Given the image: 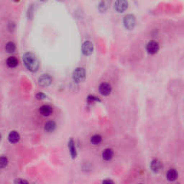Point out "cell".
Returning <instances> with one entry per match:
<instances>
[{
  "label": "cell",
  "instance_id": "6da1fadb",
  "mask_svg": "<svg viewBox=\"0 0 184 184\" xmlns=\"http://www.w3.org/2000/svg\"><path fill=\"white\" fill-rule=\"evenodd\" d=\"M23 63L26 68L30 71L35 73L40 68V63L36 56L34 53L28 52L24 54L23 57Z\"/></svg>",
  "mask_w": 184,
  "mask_h": 184
},
{
  "label": "cell",
  "instance_id": "7a4b0ae2",
  "mask_svg": "<svg viewBox=\"0 0 184 184\" xmlns=\"http://www.w3.org/2000/svg\"><path fill=\"white\" fill-rule=\"evenodd\" d=\"M86 76L87 74H86L85 69L81 67H78L74 70L72 77H73V80L74 81L75 83L80 84L85 80Z\"/></svg>",
  "mask_w": 184,
  "mask_h": 184
},
{
  "label": "cell",
  "instance_id": "3957f363",
  "mask_svg": "<svg viewBox=\"0 0 184 184\" xmlns=\"http://www.w3.org/2000/svg\"><path fill=\"white\" fill-rule=\"evenodd\" d=\"M123 24L124 26L127 30H132L135 27L136 25V18L135 15H127L124 18L123 20Z\"/></svg>",
  "mask_w": 184,
  "mask_h": 184
},
{
  "label": "cell",
  "instance_id": "277c9868",
  "mask_svg": "<svg viewBox=\"0 0 184 184\" xmlns=\"http://www.w3.org/2000/svg\"><path fill=\"white\" fill-rule=\"evenodd\" d=\"M128 7L127 0H117L114 3V9L117 12H124Z\"/></svg>",
  "mask_w": 184,
  "mask_h": 184
},
{
  "label": "cell",
  "instance_id": "5b68a950",
  "mask_svg": "<svg viewBox=\"0 0 184 184\" xmlns=\"http://www.w3.org/2000/svg\"><path fill=\"white\" fill-rule=\"evenodd\" d=\"M81 50L84 56H91L93 53V51H94V45L90 41H86L82 45Z\"/></svg>",
  "mask_w": 184,
  "mask_h": 184
},
{
  "label": "cell",
  "instance_id": "8992f818",
  "mask_svg": "<svg viewBox=\"0 0 184 184\" xmlns=\"http://www.w3.org/2000/svg\"><path fill=\"white\" fill-rule=\"evenodd\" d=\"M52 83V78L48 74H43L38 78V84L42 87H47Z\"/></svg>",
  "mask_w": 184,
  "mask_h": 184
},
{
  "label": "cell",
  "instance_id": "52a82bcc",
  "mask_svg": "<svg viewBox=\"0 0 184 184\" xmlns=\"http://www.w3.org/2000/svg\"><path fill=\"white\" fill-rule=\"evenodd\" d=\"M146 51L149 54L154 55L155 53H158V51H159V45L157 42L155 41H152V42H150L147 43L146 45Z\"/></svg>",
  "mask_w": 184,
  "mask_h": 184
},
{
  "label": "cell",
  "instance_id": "ba28073f",
  "mask_svg": "<svg viewBox=\"0 0 184 184\" xmlns=\"http://www.w3.org/2000/svg\"><path fill=\"white\" fill-rule=\"evenodd\" d=\"M150 168L154 173H159L163 170V163L161 162L158 159L152 160V162L150 163Z\"/></svg>",
  "mask_w": 184,
  "mask_h": 184
},
{
  "label": "cell",
  "instance_id": "9c48e42d",
  "mask_svg": "<svg viewBox=\"0 0 184 184\" xmlns=\"http://www.w3.org/2000/svg\"><path fill=\"white\" fill-rule=\"evenodd\" d=\"M99 92L103 96H108L111 92V87L109 84L106 82H103L99 86Z\"/></svg>",
  "mask_w": 184,
  "mask_h": 184
},
{
  "label": "cell",
  "instance_id": "30bf717a",
  "mask_svg": "<svg viewBox=\"0 0 184 184\" xmlns=\"http://www.w3.org/2000/svg\"><path fill=\"white\" fill-rule=\"evenodd\" d=\"M40 113L44 117H48L53 113V108L49 105H43L39 109Z\"/></svg>",
  "mask_w": 184,
  "mask_h": 184
},
{
  "label": "cell",
  "instance_id": "8fae6325",
  "mask_svg": "<svg viewBox=\"0 0 184 184\" xmlns=\"http://www.w3.org/2000/svg\"><path fill=\"white\" fill-rule=\"evenodd\" d=\"M8 140H9L10 142H11V143H17L20 140V134L16 131L10 132L9 135H8Z\"/></svg>",
  "mask_w": 184,
  "mask_h": 184
},
{
  "label": "cell",
  "instance_id": "7c38bea8",
  "mask_svg": "<svg viewBox=\"0 0 184 184\" xmlns=\"http://www.w3.org/2000/svg\"><path fill=\"white\" fill-rule=\"evenodd\" d=\"M113 156H114V151L112 150V149L107 148L103 151L102 158L104 161H110L113 158Z\"/></svg>",
  "mask_w": 184,
  "mask_h": 184
},
{
  "label": "cell",
  "instance_id": "4fadbf2b",
  "mask_svg": "<svg viewBox=\"0 0 184 184\" xmlns=\"http://www.w3.org/2000/svg\"><path fill=\"white\" fill-rule=\"evenodd\" d=\"M166 178L170 181H174L178 178V172L175 169H170L167 172Z\"/></svg>",
  "mask_w": 184,
  "mask_h": 184
},
{
  "label": "cell",
  "instance_id": "5bb4252c",
  "mask_svg": "<svg viewBox=\"0 0 184 184\" xmlns=\"http://www.w3.org/2000/svg\"><path fill=\"white\" fill-rule=\"evenodd\" d=\"M56 124L55 122L54 121H53V120H50V121L47 122L45 124V131L47 132H53L55 130H56Z\"/></svg>",
  "mask_w": 184,
  "mask_h": 184
},
{
  "label": "cell",
  "instance_id": "9a60e30c",
  "mask_svg": "<svg viewBox=\"0 0 184 184\" xmlns=\"http://www.w3.org/2000/svg\"><path fill=\"white\" fill-rule=\"evenodd\" d=\"M68 148H69V151L70 155H71L72 158H76L77 156V152L76 150L75 147V142L73 139H70L68 142Z\"/></svg>",
  "mask_w": 184,
  "mask_h": 184
},
{
  "label": "cell",
  "instance_id": "2e32d148",
  "mask_svg": "<svg viewBox=\"0 0 184 184\" xmlns=\"http://www.w3.org/2000/svg\"><path fill=\"white\" fill-rule=\"evenodd\" d=\"M6 63L7 66L9 67V68H16V67L18 66V60L15 57H14V56H11V57H9L7 58Z\"/></svg>",
  "mask_w": 184,
  "mask_h": 184
},
{
  "label": "cell",
  "instance_id": "e0dca14e",
  "mask_svg": "<svg viewBox=\"0 0 184 184\" xmlns=\"http://www.w3.org/2000/svg\"><path fill=\"white\" fill-rule=\"evenodd\" d=\"M91 143L93 144L94 145H99L101 143V141H102V137L100 135H95L94 136H92L91 137Z\"/></svg>",
  "mask_w": 184,
  "mask_h": 184
},
{
  "label": "cell",
  "instance_id": "ac0fdd59",
  "mask_svg": "<svg viewBox=\"0 0 184 184\" xmlns=\"http://www.w3.org/2000/svg\"><path fill=\"white\" fill-rule=\"evenodd\" d=\"M16 50V45L13 42H9L6 44L5 45V51L7 53H14Z\"/></svg>",
  "mask_w": 184,
  "mask_h": 184
},
{
  "label": "cell",
  "instance_id": "d6986e66",
  "mask_svg": "<svg viewBox=\"0 0 184 184\" xmlns=\"http://www.w3.org/2000/svg\"><path fill=\"white\" fill-rule=\"evenodd\" d=\"M108 8V4L106 1H101L100 4L99 5V10L100 11V12H104L106 11Z\"/></svg>",
  "mask_w": 184,
  "mask_h": 184
},
{
  "label": "cell",
  "instance_id": "ffe728a7",
  "mask_svg": "<svg viewBox=\"0 0 184 184\" xmlns=\"http://www.w3.org/2000/svg\"><path fill=\"white\" fill-rule=\"evenodd\" d=\"M87 101L89 104H93L94 102H101V100L99 98L93 95H89L87 97Z\"/></svg>",
  "mask_w": 184,
  "mask_h": 184
},
{
  "label": "cell",
  "instance_id": "44dd1931",
  "mask_svg": "<svg viewBox=\"0 0 184 184\" xmlns=\"http://www.w3.org/2000/svg\"><path fill=\"white\" fill-rule=\"evenodd\" d=\"M8 164V159L5 156H1L0 157V168H4L7 166Z\"/></svg>",
  "mask_w": 184,
  "mask_h": 184
},
{
  "label": "cell",
  "instance_id": "7402d4cb",
  "mask_svg": "<svg viewBox=\"0 0 184 184\" xmlns=\"http://www.w3.org/2000/svg\"><path fill=\"white\" fill-rule=\"evenodd\" d=\"M35 97H36V98H37V99H39V100H43V99H45L46 96H45V94H43V93L40 92V93H37V94H36Z\"/></svg>",
  "mask_w": 184,
  "mask_h": 184
},
{
  "label": "cell",
  "instance_id": "603a6c76",
  "mask_svg": "<svg viewBox=\"0 0 184 184\" xmlns=\"http://www.w3.org/2000/svg\"><path fill=\"white\" fill-rule=\"evenodd\" d=\"M15 183H27V181L25 180H21V179H19L17 180L16 181H15Z\"/></svg>",
  "mask_w": 184,
  "mask_h": 184
},
{
  "label": "cell",
  "instance_id": "cb8c5ba5",
  "mask_svg": "<svg viewBox=\"0 0 184 184\" xmlns=\"http://www.w3.org/2000/svg\"><path fill=\"white\" fill-rule=\"evenodd\" d=\"M114 182L111 180H103V183H113Z\"/></svg>",
  "mask_w": 184,
  "mask_h": 184
},
{
  "label": "cell",
  "instance_id": "d4e9b609",
  "mask_svg": "<svg viewBox=\"0 0 184 184\" xmlns=\"http://www.w3.org/2000/svg\"><path fill=\"white\" fill-rule=\"evenodd\" d=\"M40 1H46V0H40Z\"/></svg>",
  "mask_w": 184,
  "mask_h": 184
},
{
  "label": "cell",
  "instance_id": "484cf974",
  "mask_svg": "<svg viewBox=\"0 0 184 184\" xmlns=\"http://www.w3.org/2000/svg\"><path fill=\"white\" fill-rule=\"evenodd\" d=\"M15 1H19V0H15Z\"/></svg>",
  "mask_w": 184,
  "mask_h": 184
},
{
  "label": "cell",
  "instance_id": "4316f807",
  "mask_svg": "<svg viewBox=\"0 0 184 184\" xmlns=\"http://www.w3.org/2000/svg\"><path fill=\"white\" fill-rule=\"evenodd\" d=\"M0 140H1V135H0Z\"/></svg>",
  "mask_w": 184,
  "mask_h": 184
}]
</instances>
